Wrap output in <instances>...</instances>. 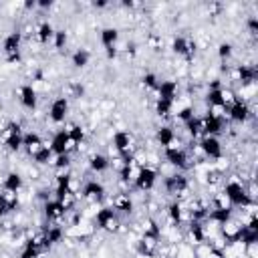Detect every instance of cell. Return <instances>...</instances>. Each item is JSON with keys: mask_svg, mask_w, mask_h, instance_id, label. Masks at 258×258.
<instances>
[{"mask_svg": "<svg viewBox=\"0 0 258 258\" xmlns=\"http://www.w3.org/2000/svg\"><path fill=\"white\" fill-rule=\"evenodd\" d=\"M222 194L228 198L232 208H242V210H250L254 206V200L248 196L246 185L240 179H228L222 185Z\"/></svg>", "mask_w": 258, "mask_h": 258, "instance_id": "1", "label": "cell"}, {"mask_svg": "<svg viewBox=\"0 0 258 258\" xmlns=\"http://www.w3.org/2000/svg\"><path fill=\"white\" fill-rule=\"evenodd\" d=\"M22 135H24L22 125L16 123V121H10V123H6L4 129H2V145H4L8 151L16 153L18 149H22Z\"/></svg>", "mask_w": 258, "mask_h": 258, "instance_id": "2", "label": "cell"}, {"mask_svg": "<svg viewBox=\"0 0 258 258\" xmlns=\"http://www.w3.org/2000/svg\"><path fill=\"white\" fill-rule=\"evenodd\" d=\"M157 177H159V173H157L155 167H151V165H139L137 167V173H135V179H133L135 189H139V191H151L155 187V183H157Z\"/></svg>", "mask_w": 258, "mask_h": 258, "instance_id": "3", "label": "cell"}, {"mask_svg": "<svg viewBox=\"0 0 258 258\" xmlns=\"http://www.w3.org/2000/svg\"><path fill=\"white\" fill-rule=\"evenodd\" d=\"M163 189H165V194L167 196H183L187 189H189V179H187V175L185 173H171V175H167L165 179H163Z\"/></svg>", "mask_w": 258, "mask_h": 258, "instance_id": "4", "label": "cell"}, {"mask_svg": "<svg viewBox=\"0 0 258 258\" xmlns=\"http://www.w3.org/2000/svg\"><path fill=\"white\" fill-rule=\"evenodd\" d=\"M226 115H228V119H230L232 123L242 125V123H246V121L252 117V109H250V105H248L246 99L236 97V101L226 109Z\"/></svg>", "mask_w": 258, "mask_h": 258, "instance_id": "5", "label": "cell"}, {"mask_svg": "<svg viewBox=\"0 0 258 258\" xmlns=\"http://www.w3.org/2000/svg\"><path fill=\"white\" fill-rule=\"evenodd\" d=\"M220 228V240L226 244V246H234L240 242V234H242V220H236V218H230L226 224L218 226Z\"/></svg>", "mask_w": 258, "mask_h": 258, "instance_id": "6", "label": "cell"}, {"mask_svg": "<svg viewBox=\"0 0 258 258\" xmlns=\"http://www.w3.org/2000/svg\"><path fill=\"white\" fill-rule=\"evenodd\" d=\"M163 157H165V161H167L169 165H173V167L179 169V171H183V169L189 167V155H187V151H185L183 147H179V145L165 147V149H163Z\"/></svg>", "mask_w": 258, "mask_h": 258, "instance_id": "7", "label": "cell"}, {"mask_svg": "<svg viewBox=\"0 0 258 258\" xmlns=\"http://www.w3.org/2000/svg\"><path fill=\"white\" fill-rule=\"evenodd\" d=\"M95 222L101 230H107V232H117L119 230V218H117V212L111 206L99 208L97 214H95Z\"/></svg>", "mask_w": 258, "mask_h": 258, "instance_id": "8", "label": "cell"}, {"mask_svg": "<svg viewBox=\"0 0 258 258\" xmlns=\"http://www.w3.org/2000/svg\"><path fill=\"white\" fill-rule=\"evenodd\" d=\"M256 77H258V71H256L254 64H236L234 71H232V79H234L236 83H240L242 89L254 87Z\"/></svg>", "mask_w": 258, "mask_h": 258, "instance_id": "9", "label": "cell"}, {"mask_svg": "<svg viewBox=\"0 0 258 258\" xmlns=\"http://www.w3.org/2000/svg\"><path fill=\"white\" fill-rule=\"evenodd\" d=\"M200 123H202V137L210 135V137H218L224 131V117H216L210 111L200 115Z\"/></svg>", "mask_w": 258, "mask_h": 258, "instance_id": "10", "label": "cell"}, {"mask_svg": "<svg viewBox=\"0 0 258 258\" xmlns=\"http://www.w3.org/2000/svg\"><path fill=\"white\" fill-rule=\"evenodd\" d=\"M198 149L202 151V155L206 159H220L222 157V143L218 137H210V135H204L200 141H198Z\"/></svg>", "mask_w": 258, "mask_h": 258, "instance_id": "11", "label": "cell"}, {"mask_svg": "<svg viewBox=\"0 0 258 258\" xmlns=\"http://www.w3.org/2000/svg\"><path fill=\"white\" fill-rule=\"evenodd\" d=\"M185 238L189 240L191 246H198V244H204L208 240V226L204 222H198V220H189L187 224V230H185Z\"/></svg>", "mask_w": 258, "mask_h": 258, "instance_id": "12", "label": "cell"}, {"mask_svg": "<svg viewBox=\"0 0 258 258\" xmlns=\"http://www.w3.org/2000/svg\"><path fill=\"white\" fill-rule=\"evenodd\" d=\"M71 139H69V133H67V129H58V131H54L52 133V137H50V151H52V155H62V153H71Z\"/></svg>", "mask_w": 258, "mask_h": 258, "instance_id": "13", "label": "cell"}, {"mask_svg": "<svg viewBox=\"0 0 258 258\" xmlns=\"http://www.w3.org/2000/svg\"><path fill=\"white\" fill-rule=\"evenodd\" d=\"M79 196H83L85 200L95 202V204L97 202H103V198H105V185L101 181H97V179H89V181L83 183Z\"/></svg>", "mask_w": 258, "mask_h": 258, "instance_id": "14", "label": "cell"}, {"mask_svg": "<svg viewBox=\"0 0 258 258\" xmlns=\"http://www.w3.org/2000/svg\"><path fill=\"white\" fill-rule=\"evenodd\" d=\"M69 115V99L67 97H56L50 107H48V119L52 123H62Z\"/></svg>", "mask_w": 258, "mask_h": 258, "instance_id": "15", "label": "cell"}, {"mask_svg": "<svg viewBox=\"0 0 258 258\" xmlns=\"http://www.w3.org/2000/svg\"><path fill=\"white\" fill-rule=\"evenodd\" d=\"M42 210H44V218H46L48 222H60V220L69 214L67 206H64L62 202L54 200V198H52V200H48V202H44Z\"/></svg>", "mask_w": 258, "mask_h": 258, "instance_id": "16", "label": "cell"}, {"mask_svg": "<svg viewBox=\"0 0 258 258\" xmlns=\"http://www.w3.org/2000/svg\"><path fill=\"white\" fill-rule=\"evenodd\" d=\"M20 44H22V32L20 30H14V32H10V34L4 36V40H2V52L6 56L20 54Z\"/></svg>", "mask_w": 258, "mask_h": 258, "instance_id": "17", "label": "cell"}, {"mask_svg": "<svg viewBox=\"0 0 258 258\" xmlns=\"http://www.w3.org/2000/svg\"><path fill=\"white\" fill-rule=\"evenodd\" d=\"M177 91H179L177 83L171 81V79H167V81H159V85H157V89H155V95H157V99L175 103V99H177Z\"/></svg>", "mask_w": 258, "mask_h": 258, "instance_id": "18", "label": "cell"}, {"mask_svg": "<svg viewBox=\"0 0 258 258\" xmlns=\"http://www.w3.org/2000/svg\"><path fill=\"white\" fill-rule=\"evenodd\" d=\"M18 101H20V105H22L24 109L34 111L36 105H38V97H36L34 87H32V85H22V87L18 89Z\"/></svg>", "mask_w": 258, "mask_h": 258, "instance_id": "19", "label": "cell"}, {"mask_svg": "<svg viewBox=\"0 0 258 258\" xmlns=\"http://www.w3.org/2000/svg\"><path fill=\"white\" fill-rule=\"evenodd\" d=\"M111 143H113V149L117 153H125V151L133 149V137L129 131H115L111 137Z\"/></svg>", "mask_w": 258, "mask_h": 258, "instance_id": "20", "label": "cell"}, {"mask_svg": "<svg viewBox=\"0 0 258 258\" xmlns=\"http://www.w3.org/2000/svg\"><path fill=\"white\" fill-rule=\"evenodd\" d=\"M42 238H44V244H46V248L50 250V246H54V244L62 242V238H64V228H62L60 224L44 226V230H42Z\"/></svg>", "mask_w": 258, "mask_h": 258, "instance_id": "21", "label": "cell"}, {"mask_svg": "<svg viewBox=\"0 0 258 258\" xmlns=\"http://www.w3.org/2000/svg\"><path fill=\"white\" fill-rule=\"evenodd\" d=\"M171 50L177 56H191L196 52V42H189L185 36H175L171 40Z\"/></svg>", "mask_w": 258, "mask_h": 258, "instance_id": "22", "label": "cell"}, {"mask_svg": "<svg viewBox=\"0 0 258 258\" xmlns=\"http://www.w3.org/2000/svg\"><path fill=\"white\" fill-rule=\"evenodd\" d=\"M167 220H169V224L171 226H175V228H179L181 224H183V220H185V210H183V204L179 202V200H175V202H171L169 206H167Z\"/></svg>", "mask_w": 258, "mask_h": 258, "instance_id": "23", "label": "cell"}, {"mask_svg": "<svg viewBox=\"0 0 258 258\" xmlns=\"http://www.w3.org/2000/svg\"><path fill=\"white\" fill-rule=\"evenodd\" d=\"M232 210H234V208H210L206 222H212V224H216V226H222V224H226L230 218H234V212H232Z\"/></svg>", "mask_w": 258, "mask_h": 258, "instance_id": "24", "label": "cell"}, {"mask_svg": "<svg viewBox=\"0 0 258 258\" xmlns=\"http://www.w3.org/2000/svg\"><path fill=\"white\" fill-rule=\"evenodd\" d=\"M44 145V141H42V137L36 133V131H24V135H22V147L28 151V155H32L34 151H38L40 147Z\"/></svg>", "mask_w": 258, "mask_h": 258, "instance_id": "25", "label": "cell"}, {"mask_svg": "<svg viewBox=\"0 0 258 258\" xmlns=\"http://www.w3.org/2000/svg\"><path fill=\"white\" fill-rule=\"evenodd\" d=\"M22 189V175L16 173V171H8L2 179V191H8V194H18Z\"/></svg>", "mask_w": 258, "mask_h": 258, "instance_id": "26", "label": "cell"}, {"mask_svg": "<svg viewBox=\"0 0 258 258\" xmlns=\"http://www.w3.org/2000/svg\"><path fill=\"white\" fill-rule=\"evenodd\" d=\"M34 36H36V40H38L40 44H48V42H52V38H54V26H52L48 20H42V22L36 26Z\"/></svg>", "mask_w": 258, "mask_h": 258, "instance_id": "27", "label": "cell"}, {"mask_svg": "<svg viewBox=\"0 0 258 258\" xmlns=\"http://www.w3.org/2000/svg\"><path fill=\"white\" fill-rule=\"evenodd\" d=\"M155 139H157V143H159L163 149L175 145V131H173V127H171V125H161V127L157 129V133H155Z\"/></svg>", "mask_w": 258, "mask_h": 258, "instance_id": "28", "label": "cell"}, {"mask_svg": "<svg viewBox=\"0 0 258 258\" xmlns=\"http://www.w3.org/2000/svg\"><path fill=\"white\" fill-rule=\"evenodd\" d=\"M99 40H101V44H103L105 48H109V46H117L119 30H117L115 26H105V28H101V32H99Z\"/></svg>", "mask_w": 258, "mask_h": 258, "instance_id": "29", "label": "cell"}, {"mask_svg": "<svg viewBox=\"0 0 258 258\" xmlns=\"http://www.w3.org/2000/svg\"><path fill=\"white\" fill-rule=\"evenodd\" d=\"M109 165H111V159H109L107 155H103V153H93V155L89 157V167H91V171H95V173L107 171Z\"/></svg>", "mask_w": 258, "mask_h": 258, "instance_id": "30", "label": "cell"}, {"mask_svg": "<svg viewBox=\"0 0 258 258\" xmlns=\"http://www.w3.org/2000/svg\"><path fill=\"white\" fill-rule=\"evenodd\" d=\"M135 250H137V254L143 256V258H155V256H157V242H151V240L141 238V240H137Z\"/></svg>", "mask_w": 258, "mask_h": 258, "instance_id": "31", "label": "cell"}, {"mask_svg": "<svg viewBox=\"0 0 258 258\" xmlns=\"http://www.w3.org/2000/svg\"><path fill=\"white\" fill-rule=\"evenodd\" d=\"M161 236H163L161 226H159L155 220H147V222H145V226H143V236H141V238L151 240V242H159V238H161Z\"/></svg>", "mask_w": 258, "mask_h": 258, "instance_id": "32", "label": "cell"}, {"mask_svg": "<svg viewBox=\"0 0 258 258\" xmlns=\"http://www.w3.org/2000/svg\"><path fill=\"white\" fill-rule=\"evenodd\" d=\"M113 210H115L117 214H125V216H129V214L133 212V200L129 198V194H121V196H117L115 202H113Z\"/></svg>", "mask_w": 258, "mask_h": 258, "instance_id": "33", "label": "cell"}, {"mask_svg": "<svg viewBox=\"0 0 258 258\" xmlns=\"http://www.w3.org/2000/svg\"><path fill=\"white\" fill-rule=\"evenodd\" d=\"M89 60H91V52L87 48H77L71 56V62L75 69H85L89 64Z\"/></svg>", "mask_w": 258, "mask_h": 258, "instance_id": "34", "label": "cell"}, {"mask_svg": "<svg viewBox=\"0 0 258 258\" xmlns=\"http://www.w3.org/2000/svg\"><path fill=\"white\" fill-rule=\"evenodd\" d=\"M183 129L187 131V135H189L191 139L202 137V123H200V115H194L189 121H185V123H183Z\"/></svg>", "mask_w": 258, "mask_h": 258, "instance_id": "35", "label": "cell"}, {"mask_svg": "<svg viewBox=\"0 0 258 258\" xmlns=\"http://www.w3.org/2000/svg\"><path fill=\"white\" fill-rule=\"evenodd\" d=\"M30 157H32V159H34V163H38V165L52 163V151H50V147H48V145H42V147H40L38 151H34Z\"/></svg>", "mask_w": 258, "mask_h": 258, "instance_id": "36", "label": "cell"}, {"mask_svg": "<svg viewBox=\"0 0 258 258\" xmlns=\"http://www.w3.org/2000/svg\"><path fill=\"white\" fill-rule=\"evenodd\" d=\"M67 133H69V139H71V143H75V145H81V143H83V139H85V129H83L79 123H73V125H69Z\"/></svg>", "mask_w": 258, "mask_h": 258, "instance_id": "37", "label": "cell"}, {"mask_svg": "<svg viewBox=\"0 0 258 258\" xmlns=\"http://www.w3.org/2000/svg\"><path fill=\"white\" fill-rule=\"evenodd\" d=\"M173 105H175V103H171V101L157 99V101H155V113H157L159 117H169V115L173 113Z\"/></svg>", "mask_w": 258, "mask_h": 258, "instance_id": "38", "label": "cell"}, {"mask_svg": "<svg viewBox=\"0 0 258 258\" xmlns=\"http://www.w3.org/2000/svg\"><path fill=\"white\" fill-rule=\"evenodd\" d=\"M52 165H54L58 171H67V169L71 167V153L54 155V159H52Z\"/></svg>", "mask_w": 258, "mask_h": 258, "instance_id": "39", "label": "cell"}, {"mask_svg": "<svg viewBox=\"0 0 258 258\" xmlns=\"http://www.w3.org/2000/svg\"><path fill=\"white\" fill-rule=\"evenodd\" d=\"M232 54H234V46H232L230 42H220V46H218V56H220V60H222V62H228V60L232 58Z\"/></svg>", "mask_w": 258, "mask_h": 258, "instance_id": "40", "label": "cell"}, {"mask_svg": "<svg viewBox=\"0 0 258 258\" xmlns=\"http://www.w3.org/2000/svg\"><path fill=\"white\" fill-rule=\"evenodd\" d=\"M141 85H143L147 91H155L157 85H159V79H157L155 73H145V75L141 77Z\"/></svg>", "mask_w": 258, "mask_h": 258, "instance_id": "41", "label": "cell"}, {"mask_svg": "<svg viewBox=\"0 0 258 258\" xmlns=\"http://www.w3.org/2000/svg\"><path fill=\"white\" fill-rule=\"evenodd\" d=\"M67 42H69V34H67L64 30H54V38H52L54 48H56V50H62V48L67 46Z\"/></svg>", "mask_w": 258, "mask_h": 258, "instance_id": "42", "label": "cell"}, {"mask_svg": "<svg viewBox=\"0 0 258 258\" xmlns=\"http://www.w3.org/2000/svg\"><path fill=\"white\" fill-rule=\"evenodd\" d=\"M194 115H196V111H194V107H191V105H183V107H179V109H177V113H175V117H177L181 123L189 121Z\"/></svg>", "mask_w": 258, "mask_h": 258, "instance_id": "43", "label": "cell"}, {"mask_svg": "<svg viewBox=\"0 0 258 258\" xmlns=\"http://www.w3.org/2000/svg\"><path fill=\"white\" fill-rule=\"evenodd\" d=\"M210 208H232L230 206V202H228V198L220 191V194H216L214 198H212V202H210Z\"/></svg>", "mask_w": 258, "mask_h": 258, "instance_id": "44", "label": "cell"}, {"mask_svg": "<svg viewBox=\"0 0 258 258\" xmlns=\"http://www.w3.org/2000/svg\"><path fill=\"white\" fill-rule=\"evenodd\" d=\"M246 28H248V32H250L252 36H256V34H258V18H256V16H250V18L246 20Z\"/></svg>", "mask_w": 258, "mask_h": 258, "instance_id": "45", "label": "cell"}, {"mask_svg": "<svg viewBox=\"0 0 258 258\" xmlns=\"http://www.w3.org/2000/svg\"><path fill=\"white\" fill-rule=\"evenodd\" d=\"M69 91H71V97H83L85 87H83L81 83H71V85H69Z\"/></svg>", "mask_w": 258, "mask_h": 258, "instance_id": "46", "label": "cell"}, {"mask_svg": "<svg viewBox=\"0 0 258 258\" xmlns=\"http://www.w3.org/2000/svg\"><path fill=\"white\" fill-rule=\"evenodd\" d=\"M147 42H149V46H151L153 50H159V48H161V44H163V42H161V38H159V36H153V34L149 36V40H147Z\"/></svg>", "mask_w": 258, "mask_h": 258, "instance_id": "47", "label": "cell"}, {"mask_svg": "<svg viewBox=\"0 0 258 258\" xmlns=\"http://www.w3.org/2000/svg\"><path fill=\"white\" fill-rule=\"evenodd\" d=\"M105 54H107L109 60L115 58V56H117V46H109V48H105Z\"/></svg>", "mask_w": 258, "mask_h": 258, "instance_id": "48", "label": "cell"}, {"mask_svg": "<svg viewBox=\"0 0 258 258\" xmlns=\"http://www.w3.org/2000/svg\"><path fill=\"white\" fill-rule=\"evenodd\" d=\"M50 6H52V2H50V0H42V2H36V8H42V10H44V8H50Z\"/></svg>", "mask_w": 258, "mask_h": 258, "instance_id": "49", "label": "cell"}, {"mask_svg": "<svg viewBox=\"0 0 258 258\" xmlns=\"http://www.w3.org/2000/svg\"><path fill=\"white\" fill-rule=\"evenodd\" d=\"M24 8H26V10H34V8H36V2H34V0L24 2Z\"/></svg>", "mask_w": 258, "mask_h": 258, "instance_id": "50", "label": "cell"}, {"mask_svg": "<svg viewBox=\"0 0 258 258\" xmlns=\"http://www.w3.org/2000/svg\"><path fill=\"white\" fill-rule=\"evenodd\" d=\"M107 4H109V2H105V0H101V2H93V6H95V8H105Z\"/></svg>", "mask_w": 258, "mask_h": 258, "instance_id": "51", "label": "cell"}, {"mask_svg": "<svg viewBox=\"0 0 258 258\" xmlns=\"http://www.w3.org/2000/svg\"><path fill=\"white\" fill-rule=\"evenodd\" d=\"M0 191H2V185H0Z\"/></svg>", "mask_w": 258, "mask_h": 258, "instance_id": "52", "label": "cell"}]
</instances>
